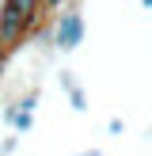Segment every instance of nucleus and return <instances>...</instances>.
<instances>
[{
	"label": "nucleus",
	"instance_id": "nucleus-12",
	"mask_svg": "<svg viewBox=\"0 0 152 156\" xmlns=\"http://www.w3.org/2000/svg\"><path fill=\"white\" fill-rule=\"evenodd\" d=\"M0 53H4V46H0ZM8 57H12V53H8Z\"/></svg>",
	"mask_w": 152,
	"mask_h": 156
},
{
	"label": "nucleus",
	"instance_id": "nucleus-11",
	"mask_svg": "<svg viewBox=\"0 0 152 156\" xmlns=\"http://www.w3.org/2000/svg\"><path fill=\"white\" fill-rule=\"evenodd\" d=\"M141 4H144V8H148V12H152V0H141Z\"/></svg>",
	"mask_w": 152,
	"mask_h": 156
},
{
	"label": "nucleus",
	"instance_id": "nucleus-7",
	"mask_svg": "<svg viewBox=\"0 0 152 156\" xmlns=\"http://www.w3.org/2000/svg\"><path fill=\"white\" fill-rule=\"evenodd\" d=\"M38 4H42V15H46V12H57V8H65L68 0H38Z\"/></svg>",
	"mask_w": 152,
	"mask_h": 156
},
{
	"label": "nucleus",
	"instance_id": "nucleus-9",
	"mask_svg": "<svg viewBox=\"0 0 152 156\" xmlns=\"http://www.w3.org/2000/svg\"><path fill=\"white\" fill-rule=\"evenodd\" d=\"M4 69H8V53H0V76H4Z\"/></svg>",
	"mask_w": 152,
	"mask_h": 156
},
{
	"label": "nucleus",
	"instance_id": "nucleus-4",
	"mask_svg": "<svg viewBox=\"0 0 152 156\" xmlns=\"http://www.w3.org/2000/svg\"><path fill=\"white\" fill-rule=\"evenodd\" d=\"M57 84H61V91H65V95H72V91L80 88V80H76L72 69H61V73H57Z\"/></svg>",
	"mask_w": 152,
	"mask_h": 156
},
{
	"label": "nucleus",
	"instance_id": "nucleus-1",
	"mask_svg": "<svg viewBox=\"0 0 152 156\" xmlns=\"http://www.w3.org/2000/svg\"><path fill=\"white\" fill-rule=\"evenodd\" d=\"M84 34H88V23H84L76 0H68V8L57 15V23H53V50H61V53L80 50V46H84Z\"/></svg>",
	"mask_w": 152,
	"mask_h": 156
},
{
	"label": "nucleus",
	"instance_id": "nucleus-8",
	"mask_svg": "<svg viewBox=\"0 0 152 156\" xmlns=\"http://www.w3.org/2000/svg\"><path fill=\"white\" fill-rule=\"evenodd\" d=\"M106 129H110V133H114V137H118V133H122V129H126V122H122V118H110V122H106Z\"/></svg>",
	"mask_w": 152,
	"mask_h": 156
},
{
	"label": "nucleus",
	"instance_id": "nucleus-6",
	"mask_svg": "<svg viewBox=\"0 0 152 156\" xmlns=\"http://www.w3.org/2000/svg\"><path fill=\"white\" fill-rule=\"evenodd\" d=\"M15 149H19V137H4L0 141V156H15Z\"/></svg>",
	"mask_w": 152,
	"mask_h": 156
},
{
	"label": "nucleus",
	"instance_id": "nucleus-2",
	"mask_svg": "<svg viewBox=\"0 0 152 156\" xmlns=\"http://www.w3.org/2000/svg\"><path fill=\"white\" fill-rule=\"evenodd\" d=\"M30 30H34V27H30L15 8H8L4 0H0V46H4V53L19 50V42L30 34Z\"/></svg>",
	"mask_w": 152,
	"mask_h": 156
},
{
	"label": "nucleus",
	"instance_id": "nucleus-3",
	"mask_svg": "<svg viewBox=\"0 0 152 156\" xmlns=\"http://www.w3.org/2000/svg\"><path fill=\"white\" fill-rule=\"evenodd\" d=\"M4 4L15 8V12H19L30 27H38V23H42V4H38V0H4Z\"/></svg>",
	"mask_w": 152,
	"mask_h": 156
},
{
	"label": "nucleus",
	"instance_id": "nucleus-10",
	"mask_svg": "<svg viewBox=\"0 0 152 156\" xmlns=\"http://www.w3.org/2000/svg\"><path fill=\"white\" fill-rule=\"evenodd\" d=\"M80 156H103V152H99V149H84Z\"/></svg>",
	"mask_w": 152,
	"mask_h": 156
},
{
	"label": "nucleus",
	"instance_id": "nucleus-5",
	"mask_svg": "<svg viewBox=\"0 0 152 156\" xmlns=\"http://www.w3.org/2000/svg\"><path fill=\"white\" fill-rule=\"evenodd\" d=\"M68 103H72V111H76V114H84V111H88V91L76 88L72 95H68Z\"/></svg>",
	"mask_w": 152,
	"mask_h": 156
}]
</instances>
